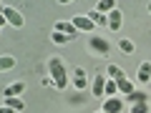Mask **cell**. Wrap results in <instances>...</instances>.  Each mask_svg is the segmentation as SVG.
<instances>
[{"mask_svg":"<svg viewBox=\"0 0 151 113\" xmlns=\"http://www.w3.org/2000/svg\"><path fill=\"white\" fill-rule=\"evenodd\" d=\"M48 70H50V83H53L58 91H63V88L68 86V73H65V65H63V60H60V55H50Z\"/></svg>","mask_w":151,"mask_h":113,"instance_id":"1","label":"cell"},{"mask_svg":"<svg viewBox=\"0 0 151 113\" xmlns=\"http://www.w3.org/2000/svg\"><path fill=\"white\" fill-rule=\"evenodd\" d=\"M88 48H91L93 53H98V55H108L111 53V43H108L106 38H101V35H91L88 38Z\"/></svg>","mask_w":151,"mask_h":113,"instance_id":"2","label":"cell"},{"mask_svg":"<svg viewBox=\"0 0 151 113\" xmlns=\"http://www.w3.org/2000/svg\"><path fill=\"white\" fill-rule=\"evenodd\" d=\"M0 13L5 15V20H8V25H13V28H23L25 25V20H23V15H20V10H15V8H0Z\"/></svg>","mask_w":151,"mask_h":113,"instance_id":"3","label":"cell"},{"mask_svg":"<svg viewBox=\"0 0 151 113\" xmlns=\"http://www.w3.org/2000/svg\"><path fill=\"white\" fill-rule=\"evenodd\" d=\"M70 23L78 28V33H93V28H96V23H93L88 15H73Z\"/></svg>","mask_w":151,"mask_h":113,"instance_id":"4","label":"cell"},{"mask_svg":"<svg viewBox=\"0 0 151 113\" xmlns=\"http://www.w3.org/2000/svg\"><path fill=\"white\" fill-rule=\"evenodd\" d=\"M136 81H139L141 86L151 83V60H144V63L139 65V73H136Z\"/></svg>","mask_w":151,"mask_h":113,"instance_id":"5","label":"cell"},{"mask_svg":"<svg viewBox=\"0 0 151 113\" xmlns=\"http://www.w3.org/2000/svg\"><path fill=\"white\" fill-rule=\"evenodd\" d=\"M121 23H124V13H121L119 8H113V10L108 13V30L116 33V30L121 28Z\"/></svg>","mask_w":151,"mask_h":113,"instance_id":"6","label":"cell"},{"mask_svg":"<svg viewBox=\"0 0 151 113\" xmlns=\"http://www.w3.org/2000/svg\"><path fill=\"white\" fill-rule=\"evenodd\" d=\"M73 86H76V91H86V88H88V75H86L83 68H76L73 70Z\"/></svg>","mask_w":151,"mask_h":113,"instance_id":"7","label":"cell"},{"mask_svg":"<svg viewBox=\"0 0 151 113\" xmlns=\"http://www.w3.org/2000/svg\"><path fill=\"white\" fill-rule=\"evenodd\" d=\"M101 111H106V113H121L124 111V103H121V98H103V108Z\"/></svg>","mask_w":151,"mask_h":113,"instance_id":"8","label":"cell"},{"mask_svg":"<svg viewBox=\"0 0 151 113\" xmlns=\"http://www.w3.org/2000/svg\"><path fill=\"white\" fill-rule=\"evenodd\" d=\"M53 30H60V33H65V35H70V38H76V35H78V28H76L70 20H58Z\"/></svg>","mask_w":151,"mask_h":113,"instance_id":"9","label":"cell"},{"mask_svg":"<svg viewBox=\"0 0 151 113\" xmlns=\"http://www.w3.org/2000/svg\"><path fill=\"white\" fill-rule=\"evenodd\" d=\"M103 88H106V75H93V83H91V91L96 98H103Z\"/></svg>","mask_w":151,"mask_h":113,"instance_id":"10","label":"cell"},{"mask_svg":"<svg viewBox=\"0 0 151 113\" xmlns=\"http://www.w3.org/2000/svg\"><path fill=\"white\" fill-rule=\"evenodd\" d=\"M23 91H25V83L18 81V83H10V86L3 91V98H13V96H23Z\"/></svg>","mask_w":151,"mask_h":113,"instance_id":"11","label":"cell"},{"mask_svg":"<svg viewBox=\"0 0 151 113\" xmlns=\"http://www.w3.org/2000/svg\"><path fill=\"white\" fill-rule=\"evenodd\" d=\"M119 93V83L113 81V78H106V88H103V98H113Z\"/></svg>","mask_w":151,"mask_h":113,"instance_id":"12","label":"cell"},{"mask_svg":"<svg viewBox=\"0 0 151 113\" xmlns=\"http://www.w3.org/2000/svg\"><path fill=\"white\" fill-rule=\"evenodd\" d=\"M88 18H91L96 25H106V28H108V15H106V13H101V10H91V13H88Z\"/></svg>","mask_w":151,"mask_h":113,"instance_id":"13","label":"cell"},{"mask_svg":"<svg viewBox=\"0 0 151 113\" xmlns=\"http://www.w3.org/2000/svg\"><path fill=\"white\" fill-rule=\"evenodd\" d=\"M3 103H5V106H10L13 111H15V113H20L23 108H25V103H23V101H20L18 96H13V98H3Z\"/></svg>","mask_w":151,"mask_h":113,"instance_id":"14","label":"cell"},{"mask_svg":"<svg viewBox=\"0 0 151 113\" xmlns=\"http://www.w3.org/2000/svg\"><path fill=\"white\" fill-rule=\"evenodd\" d=\"M50 40H53L55 45H63V43H70L73 38L65 35V33H60V30H53V33H50Z\"/></svg>","mask_w":151,"mask_h":113,"instance_id":"15","label":"cell"},{"mask_svg":"<svg viewBox=\"0 0 151 113\" xmlns=\"http://www.w3.org/2000/svg\"><path fill=\"white\" fill-rule=\"evenodd\" d=\"M116 83H119V93H124V96L134 93V83H131L129 78H121V81H116Z\"/></svg>","mask_w":151,"mask_h":113,"instance_id":"16","label":"cell"},{"mask_svg":"<svg viewBox=\"0 0 151 113\" xmlns=\"http://www.w3.org/2000/svg\"><path fill=\"white\" fill-rule=\"evenodd\" d=\"M113 8H116V0H98V5H96V10H101V13H111Z\"/></svg>","mask_w":151,"mask_h":113,"instance_id":"17","label":"cell"},{"mask_svg":"<svg viewBox=\"0 0 151 113\" xmlns=\"http://www.w3.org/2000/svg\"><path fill=\"white\" fill-rule=\"evenodd\" d=\"M13 65H15V58H13L10 53H5V55H0V70H10Z\"/></svg>","mask_w":151,"mask_h":113,"instance_id":"18","label":"cell"},{"mask_svg":"<svg viewBox=\"0 0 151 113\" xmlns=\"http://www.w3.org/2000/svg\"><path fill=\"white\" fill-rule=\"evenodd\" d=\"M119 48H121V50H124V53H126V55H131V53H134V50H136V45H134V43H131L129 38H119Z\"/></svg>","mask_w":151,"mask_h":113,"instance_id":"19","label":"cell"},{"mask_svg":"<svg viewBox=\"0 0 151 113\" xmlns=\"http://www.w3.org/2000/svg\"><path fill=\"white\" fill-rule=\"evenodd\" d=\"M106 73H108V78H113V81H121V78H126V75H124V70H121L119 68V65H108V70H106Z\"/></svg>","mask_w":151,"mask_h":113,"instance_id":"20","label":"cell"},{"mask_svg":"<svg viewBox=\"0 0 151 113\" xmlns=\"http://www.w3.org/2000/svg\"><path fill=\"white\" fill-rule=\"evenodd\" d=\"M126 98H129V103H141V101H146L149 96H146V93H141V91H134V93H129Z\"/></svg>","mask_w":151,"mask_h":113,"instance_id":"21","label":"cell"},{"mask_svg":"<svg viewBox=\"0 0 151 113\" xmlns=\"http://www.w3.org/2000/svg\"><path fill=\"white\" fill-rule=\"evenodd\" d=\"M131 113H149V103H146V101L131 103Z\"/></svg>","mask_w":151,"mask_h":113,"instance_id":"22","label":"cell"},{"mask_svg":"<svg viewBox=\"0 0 151 113\" xmlns=\"http://www.w3.org/2000/svg\"><path fill=\"white\" fill-rule=\"evenodd\" d=\"M0 113H15V111H13L10 106H5V103H3V106H0Z\"/></svg>","mask_w":151,"mask_h":113,"instance_id":"23","label":"cell"},{"mask_svg":"<svg viewBox=\"0 0 151 113\" xmlns=\"http://www.w3.org/2000/svg\"><path fill=\"white\" fill-rule=\"evenodd\" d=\"M3 25H8V20H5V15L0 13V28H3Z\"/></svg>","mask_w":151,"mask_h":113,"instance_id":"24","label":"cell"},{"mask_svg":"<svg viewBox=\"0 0 151 113\" xmlns=\"http://www.w3.org/2000/svg\"><path fill=\"white\" fill-rule=\"evenodd\" d=\"M60 5H68V3H76V0H58Z\"/></svg>","mask_w":151,"mask_h":113,"instance_id":"25","label":"cell"},{"mask_svg":"<svg viewBox=\"0 0 151 113\" xmlns=\"http://www.w3.org/2000/svg\"><path fill=\"white\" fill-rule=\"evenodd\" d=\"M149 13H151V3H149Z\"/></svg>","mask_w":151,"mask_h":113,"instance_id":"26","label":"cell"},{"mask_svg":"<svg viewBox=\"0 0 151 113\" xmlns=\"http://www.w3.org/2000/svg\"><path fill=\"white\" fill-rule=\"evenodd\" d=\"M98 113H106V111H98Z\"/></svg>","mask_w":151,"mask_h":113,"instance_id":"27","label":"cell"}]
</instances>
